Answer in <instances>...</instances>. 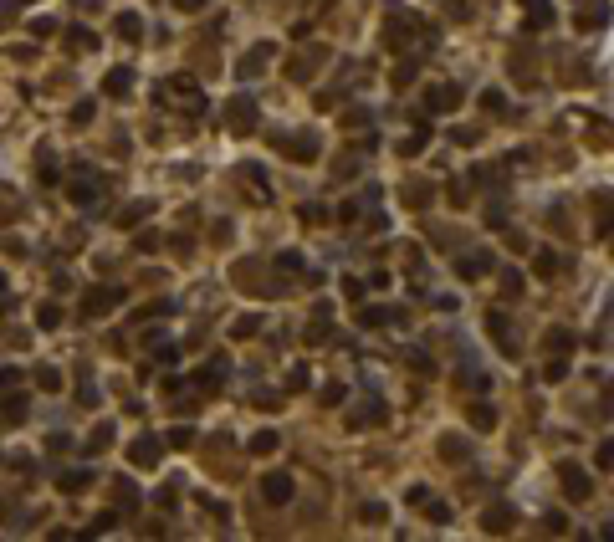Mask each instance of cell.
Segmentation results:
<instances>
[{
  "label": "cell",
  "mask_w": 614,
  "mask_h": 542,
  "mask_svg": "<svg viewBox=\"0 0 614 542\" xmlns=\"http://www.w3.org/2000/svg\"><path fill=\"white\" fill-rule=\"evenodd\" d=\"M292 492H297V481L287 471H271L267 481H261V501H271V507H287L292 501Z\"/></svg>",
  "instance_id": "1"
},
{
  "label": "cell",
  "mask_w": 614,
  "mask_h": 542,
  "mask_svg": "<svg viewBox=\"0 0 614 542\" xmlns=\"http://www.w3.org/2000/svg\"><path fill=\"white\" fill-rule=\"evenodd\" d=\"M558 476H563V492H568V501H589L594 481L584 476V466H573V460H563V466H558Z\"/></svg>",
  "instance_id": "2"
},
{
  "label": "cell",
  "mask_w": 614,
  "mask_h": 542,
  "mask_svg": "<svg viewBox=\"0 0 614 542\" xmlns=\"http://www.w3.org/2000/svg\"><path fill=\"white\" fill-rule=\"evenodd\" d=\"M231 128H236V133H251V128H256V102L251 97L231 102Z\"/></svg>",
  "instance_id": "3"
},
{
  "label": "cell",
  "mask_w": 614,
  "mask_h": 542,
  "mask_svg": "<svg viewBox=\"0 0 614 542\" xmlns=\"http://www.w3.org/2000/svg\"><path fill=\"white\" fill-rule=\"evenodd\" d=\"M487 266H491V256L487 251H471V256L455 261V277H461V281H476V277H487Z\"/></svg>",
  "instance_id": "4"
},
{
  "label": "cell",
  "mask_w": 614,
  "mask_h": 542,
  "mask_svg": "<svg viewBox=\"0 0 614 542\" xmlns=\"http://www.w3.org/2000/svg\"><path fill=\"white\" fill-rule=\"evenodd\" d=\"M522 10H527V31L553 26V0H522Z\"/></svg>",
  "instance_id": "5"
},
{
  "label": "cell",
  "mask_w": 614,
  "mask_h": 542,
  "mask_svg": "<svg viewBox=\"0 0 614 542\" xmlns=\"http://www.w3.org/2000/svg\"><path fill=\"white\" fill-rule=\"evenodd\" d=\"M267 62H271V46H251V51H246V57H241V77H261V72H267Z\"/></svg>",
  "instance_id": "6"
},
{
  "label": "cell",
  "mask_w": 614,
  "mask_h": 542,
  "mask_svg": "<svg viewBox=\"0 0 614 542\" xmlns=\"http://www.w3.org/2000/svg\"><path fill=\"white\" fill-rule=\"evenodd\" d=\"M159 456H164L159 440H134V445H128V460H134V466H154Z\"/></svg>",
  "instance_id": "7"
},
{
  "label": "cell",
  "mask_w": 614,
  "mask_h": 542,
  "mask_svg": "<svg viewBox=\"0 0 614 542\" xmlns=\"http://www.w3.org/2000/svg\"><path fill=\"white\" fill-rule=\"evenodd\" d=\"M512 522H517V512L502 507V501H496V507H487V517H481V527H487V532H507Z\"/></svg>",
  "instance_id": "8"
},
{
  "label": "cell",
  "mask_w": 614,
  "mask_h": 542,
  "mask_svg": "<svg viewBox=\"0 0 614 542\" xmlns=\"http://www.w3.org/2000/svg\"><path fill=\"white\" fill-rule=\"evenodd\" d=\"M415 26H420V21H410V16H395V21H389V31H384V46H404V41H410V31H415Z\"/></svg>",
  "instance_id": "9"
},
{
  "label": "cell",
  "mask_w": 614,
  "mask_h": 542,
  "mask_svg": "<svg viewBox=\"0 0 614 542\" xmlns=\"http://www.w3.org/2000/svg\"><path fill=\"white\" fill-rule=\"evenodd\" d=\"M425 102L435 113H446V108H455V102H461V87H435V93H425Z\"/></svg>",
  "instance_id": "10"
},
{
  "label": "cell",
  "mask_w": 614,
  "mask_h": 542,
  "mask_svg": "<svg viewBox=\"0 0 614 542\" xmlns=\"http://www.w3.org/2000/svg\"><path fill=\"white\" fill-rule=\"evenodd\" d=\"M123 302V287H108V292H87V312H102V307H118Z\"/></svg>",
  "instance_id": "11"
},
{
  "label": "cell",
  "mask_w": 614,
  "mask_h": 542,
  "mask_svg": "<svg viewBox=\"0 0 614 542\" xmlns=\"http://www.w3.org/2000/svg\"><path fill=\"white\" fill-rule=\"evenodd\" d=\"M128 87H134V72H128V67H118V72H108V82H102V93H108V97H123Z\"/></svg>",
  "instance_id": "12"
},
{
  "label": "cell",
  "mask_w": 614,
  "mask_h": 542,
  "mask_svg": "<svg viewBox=\"0 0 614 542\" xmlns=\"http://www.w3.org/2000/svg\"><path fill=\"white\" fill-rule=\"evenodd\" d=\"M287 144H292V149H287L292 159H318V138H312V133H297V138H287Z\"/></svg>",
  "instance_id": "13"
},
{
  "label": "cell",
  "mask_w": 614,
  "mask_h": 542,
  "mask_svg": "<svg viewBox=\"0 0 614 542\" xmlns=\"http://www.w3.org/2000/svg\"><path fill=\"white\" fill-rule=\"evenodd\" d=\"M543 348H548V353H558V358H563L568 348H573V333H568V328H553V333L543 338Z\"/></svg>",
  "instance_id": "14"
},
{
  "label": "cell",
  "mask_w": 614,
  "mask_h": 542,
  "mask_svg": "<svg viewBox=\"0 0 614 542\" xmlns=\"http://www.w3.org/2000/svg\"><path fill=\"white\" fill-rule=\"evenodd\" d=\"M87 481H93V471H67V476H57V486H62V492H87Z\"/></svg>",
  "instance_id": "15"
},
{
  "label": "cell",
  "mask_w": 614,
  "mask_h": 542,
  "mask_svg": "<svg viewBox=\"0 0 614 542\" xmlns=\"http://www.w3.org/2000/svg\"><path fill=\"white\" fill-rule=\"evenodd\" d=\"M277 445H282V435H277V430H261V435H251V456H271Z\"/></svg>",
  "instance_id": "16"
},
{
  "label": "cell",
  "mask_w": 614,
  "mask_h": 542,
  "mask_svg": "<svg viewBox=\"0 0 614 542\" xmlns=\"http://www.w3.org/2000/svg\"><path fill=\"white\" fill-rule=\"evenodd\" d=\"M558 271H563V256H553V251H538V277H543V281H553Z\"/></svg>",
  "instance_id": "17"
},
{
  "label": "cell",
  "mask_w": 614,
  "mask_h": 542,
  "mask_svg": "<svg viewBox=\"0 0 614 542\" xmlns=\"http://www.w3.org/2000/svg\"><path fill=\"white\" fill-rule=\"evenodd\" d=\"M118 36H123V41H138V36H143V21L134 16V10H123V16H118Z\"/></svg>",
  "instance_id": "18"
},
{
  "label": "cell",
  "mask_w": 614,
  "mask_h": 542,
  "mask_svg": "<svg viewBox=\"0 0 614 542\" xmlns=\"http://www.w3.org/2000/svg\"><path fill=\"white\" fill-rule=\"evenodd\" d=\"M487 328H491V338L502 343L507 353H512V333H507V317H502V312H491V317H487Z\"/></svg>",
  "instance_id": "19"
},
{
  "label": "cell",
  "mask_w": 614,
  "mask_h": 542,
  "mask_svg": "<svg viewBox=\"0 0 614 542\" xmlns=\"http://www.w3.org/2000/svg\"><path fill=\"white\" fill-rule=\"evenodd\" d=\"M604 21H609V6H589V10L579 16V26H584V31H599Z\"/></svg>",
  "instance_id": "20"
},
{
  "label": "cell",
  "mask_w": 614,
  "mask_h": 542,
  "mask_svg": "<svg viewBox=\"0 0 614 542\" xmlns=\"http://www.w3.org/2000/svg\"><path fill=\"white\" fill-rule=\"evenodd\" d=\"M318 57H323V51H307V57H297V62H292V77H297V82H307V77L318 72V67H312Z\"/></svg>",
  "instance_id": "21"
},
{
  "label": "cell",
  "mask_w": 614,
  "mask_h": 542,
  "mask_svg": "<svg viewBox=\"0 0 614 542\" xmlns=\"http://www.w3.org/2000/svg\"><path fill=\"white\" fill-rule=\"evenodd\" d=\"M471 424H476V430H491V424H496V409L491 404H476L471 409Z\"/></svg>",
  "instance_id": "22"
},
{
  "label": "cell",
  "mask_w": 614,
  "mask_h": 542,
  "mask_svg": "<svg viewBox=\"0 0 614 542\" xmlns=\"http://www.w3.org/2000/svg\"><path fill=\"white\" fill-rule=\"evenodd\" d=\"M481 108H487V113H507V97L496 93V87H487V93H481Z\"/></svg>",
  "instance_id": "23"
},
{
  "label": "cell",
  "mask_w": 614,
  "mask_h": 542,
  "mask_svg": "<svg viewBox=\"0 0 614 542\" xmlns=\"http://www.w3.org/2000/svg\"><path fill=\"white\" fill-rule=\"evenodd\" d=\"M389 317H395V312H389V307H369V312H363V328H384Z\"/></svg>",
  "instance_id": "24"
},
{
  "label": "cell",
  "mask_w": 614,
  "mask_h": 542,
  "mask_svg": "<svg viewBox=\"0 0 614 542\" xmlns=\"http://www.w3.org/2000/svg\"><path fill=\"white\" fill-rule=\"evenodd\" d=\"M277 266L287 271V277H297V271H303V256H297V251H282V256H277Z\"/></svg>",
  "instance_id": "25"
},
{
  "label": "cell",
  "mask_w": 614,
  "mask_h": 542,
  "mask_svg": "<svg viewBox=\"0 0 614 542\" xmlns=\"http://www.w3.org/2000/svg\"><path fill=\"white\" fill-rule=\"evenodd\" d=\"M169 445H174V450L195 445V430H190V424H179V430H169Z\"/></svg>",
  "instance_id": "26"
},
{
  "label": "cell",
  "mask_w": 614,
  "mask_h": 542,
  "mask_svg": "<svg viewBox=\"0 0 614 542\" xmlns=\"http://www.w3.org/2000/svg\"><path fill=\"white\" fill-rule=\"evenodd\" d=\"M36 384H42V389H62V373L57 368H36Z\"/></svg>",
  "instance_id": "27"
},
{
  "label": "cell",
  "mask_w": 614,
  "mask_h": 542,
  "mask_svg": "<svg viewBox=\"0 0 614 542\" xmlns=\"http://www.w3.org/2000/svg\"><path fill=\"white\" fill-rule=\"evenodd\" d=\"M77 399H82V404H98V389H93V379H87V368H82V384H77Z\"/></svg>",
  "instance_id": "28"
},
{
  "label": "cell",
  "mask_w": 614,
  "mask_h": 542,
  "mask_svg": "<svg viewBox=\"0 0 614 542\" xmlns=\"http://www.w3.org/2000/svg\"><path fill=\"white\" fill-rule=\"evenodd\" d=\"M113 445V430L102 424V430H93V440H87V450H108Z\"/></svg>",
  "instance_id": "29"
},
{
  "label": "cell",
  "mask_w": 614,
  "mask_h": 542,
  "mask_svg": "<svg viewBox=\"0 0 614 542\" xmlns=\"http://www.w3.org/2000/svg\"><path fill=\"white\" fill-rule=\"evenodd\" d=\"M425 517H430V522H451V507H446V501H430Z\"/></svg>",
  "instance_id": "30"
},
{
  "label": "cell",
  "mask_w": 614,
  "mask_h": 542,
  "mask_svg": "<svg viewBox=\"0 0 614 542\" xmlns=\"http://www.w3.org/2000/svg\"><path fill=\"white\" fill-rule=\"evenodd\" d=\"M93 41H98L93 31H72V36H67V46H77V51H87V46H93Z\"/></svg>",
  "instance_id": "31"
},
{
  "label": "cell",
  "mask_w": 614,
  "mask_h": 542,
  "mask_svg": "<svg viewBox=\"0 0 614 542\" xmlns=\"http://www.w3.org/2000/svg\"><path fill=\"white\" fill-rule=\"evenodd\" d=\"M440 456H446V460H461L466 445H461V440H440Z\"/></svg>",
  "instance_id": "32"
},
{
  "label": "cell",
  "mask_w": 614,
  "mask_h": 542,
  "mask_svg": "<svg viewBox=\"0 0 614 542\" xmlns=\"http://www.w3.org/2000/svg\"><path fill=\"white\" fill-rule=\"evenodd\" d=\"M446 16H451V21H466V16H471V6H466V0H451Z\"/></svg>",
  "instance_id": "33"
},
{
  "label": "cell",
  "mask_w": 614,
  "mask_h": 542,
  "mask_svg": "<svg viewBox=\"0 0 614 542\" xmlns=\"http://www.w3.org/2000/svg\"><path fill=\"white\" fill-rule=\"evenodd\" d=\"M256 328H261V317H241V322H236V338H251Z\"/></svg>",
  "instance_id": "34"
},
{
  "label": "cell",
  "mask_w": 614,
  "mask_h": 542,
  "mask_svg": "<svg viewBox=\"0 0 614 542\" xmlns=\"http://www.w3.org/2000/svg\"><path fill=\"white\" fill-rule=\"evenodd\" d=\"M594 460H599V471H609V460H614V450H609V440H599V450H594Z\"/></svg>",
  "instance_id": "35"
},
{
  "label": "cell",
  "mask_w": 614,
  "mask_h": 542,
  "mask_svg": "<svg viewBox=\"0 0 614 542\" xmlns=\"http://www.w3.org/2000/svg\"><path fill=\"white\" fill-rule=\"evenodd\" d=\"M502 292H507V297L522 292V277H517V271H507V277H502Z\"/></svg>",
  "instance_id": "36"
},
{
  "label": "cell",
  "mask_w": 614,
  "mask_h": 542,
  "mask_svg": "<svg viewBox=\"0 0 614 542\" xmlns=\"http://www.w3.org/2000/svg\"><path fill=\"white\" fill-rule=\"evenodd\" d=\"M543 527H548V532H568V517H563V512H553V517H548Z\"/></svg>",
  "instance_id": "37"
},
{
  "label": "cell",
  "mask_w": 614,
  "mask_h": 542,
  "mask_svg": "<svg viewBox=\"0 0 614 542\" xmlns=\"http://www.w3.org/2000/svg\"><path fill=\"white\" fill-rule=\"evenodd\" d=\"M57 322H62V312H57V307L46 302V307H42V328H57Z\"/></svg>",
  "instance_id": "38"
},
{
  "label": "cell",
  "mask_w": 614,
  "mask_h": 542,
  "mask_svg": "<svg viewBox=\"0 0 614 542\" xmlns=\"http://www.w3.org/2000/svg\"><path fill=\"white\" fill-rule=\"evenodd\" d=\"M343 297H363V281L359 277H343Z\"/></svg>",
  "instance_id": "39"
},
{
  "label": "cell",
  "mask_w": 614,
  "mask_h": 542,
  "mask_svg": "<svg viewBox=\"0 0 614 542\" xmlns=\"http://www.w3.org/2000/svg\"><path fill=\"white\" fill-rule=\"evenodd\" d=\"M174 6H179V10H200L205 0H174Z\"/></svg>",
  "instance_id": "40"
},
{
  "label": "cell",
  "mask_w": 614,
  "mask_h": 542,
  "mask_svg": "<svg viewBox=\"0 0 614 542\" xmlns=\"http://www.w3.org/2000/svg\"><path fill=\"white\" fill-rule=\"evenodd\" d=\"M0 287H6V277H0Z\"/></svg>",
  "instance_id": "41"
}]
</instances>
